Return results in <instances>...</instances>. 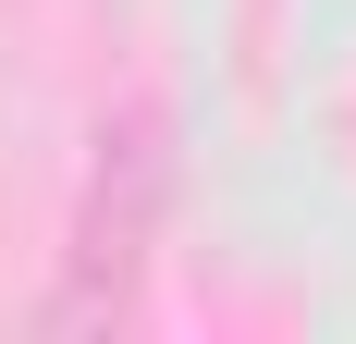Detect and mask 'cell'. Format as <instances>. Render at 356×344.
<instances>
[{
    "label": "cell",
    "mask_w": 356,
    "mask_h": 344,
    "mask_svg": "<svg viewBox=\"0 0 356 344\" xmlns=\"http://www.w3.org/2000/svg\"><path fill=\"white\" fill-rule=\"evenodd\" d=\"M160 185H172V160H160V111L99 123L86 209H74V271H62V295H49V332H99V320H123V295H136V271H147V234H160Z\"/></svg>",
    "instance_id": "obj_1"
}]
</instances>
